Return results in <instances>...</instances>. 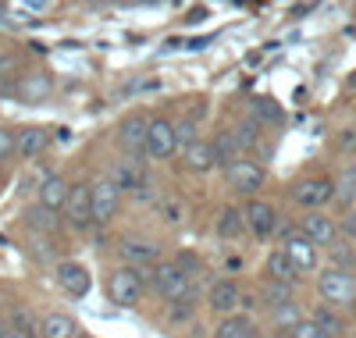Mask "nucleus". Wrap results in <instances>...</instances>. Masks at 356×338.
<instances>
[{"instance_id": "a19ab883", "label": "nucleus", "mask_w": 356, "mask_h": 338, "mask_svg": "<svg viewBox=\"0 0 356 338\" xmlns=\"http://www.w3.org/2000/svg\"><path fill=\"white\" fill-rule=\"evenodd\" d=\"M342 232L349 235V239H356V207L346 214V218H342Z\"/></svg>"}, {"instance_id": "9b49d317", "label": "nucleus", "mask_w": 356, "mask_h": 338, "mask_svg": "<svg viewBox=\"0 0 356 338\" xmlns=\"http://www.w3.org/2000/svg\"><path fill=\"white\" fill-rule=\"evenodd\" d=\"M65 218L75 232H86L93 221V200H89V186H72L68 193V203H65Z\"/></svg>"}, {"instance_id": "1a4fd4ad", "label": "nucleus", "mask_w": 356, "mask_h": 338, "mask_svg": "<svg viewBox=\"0 0 356 338\" xmlns=\"http://www.w3.org/2000/svg\"><path fill=\"white\" fill-rule=\"evenodd\" d=\"M243 218H246V228L257 239H267V235L278 232V210H275V203H267V200H250L243 207Z\"/></svg>"}, {"instance_id": "0eeeda50", "label": "nucleus", "mask_w": 356, "mask_h": 338, "mask_svg": "<svg viewBox=\"0 0 356 338\" xmlns=\"http://www.w3.org/2000/svg\"><path fill=\"white\" fill-rule=\"evenodd\" d=\"M207 303H211V310L225 321V317H239L243 306H250V299L243 296V289L235 285V282H214L211 285V296H207Z\"/></svg>"}, {"instance_id": "423d86ee", "label": "nucleus", "mask_w": 356, "mask_h": 338, "mask_svg": "<svg viewBox=\"0 0 356 338\" xmlns=\"http://www.w3.org/2000/svg\"><path fill=\"white\" fill-rule=\"evenodd\" d=\"M282 253L292 260V267L300 271V274H307V271L317 267V246H314L303 232H296V228H285V235H282Z\"/></svg>"}, {"instance_id": "4be33fe9", "label": "nucleus", "mask_w": 356, "mask_h": 338, "mask_svg": "<svg viewBox=\"0 0 356 338\" xmlns=\"http://www.w3.org/2000/svg\"><path fill=\"white\" fill-rule=\"evenodd\" d=\"M40 335L43 338H75L79 335V324L68 314H47L40 321Z\"/></svg>"}, {"instance_id": "49530a36", "label": "nucleus", "mask_w": 356, "mask_h": 338, "mask_svg": "<svg viewBox=\"0 0 356 338\" xmlns=\"http://www.w3.org/2000/svg\"><path fill=\"white\" fill-rule=\"evenodd\" d=\"M349 86H356V72H353V75H349Z\"/></svg>"}, {"instance_id": "cd10ccee", "label": "nucleus", "mask_w": 356, "mask_h": 338, "mask_svg": "<svg viewBox=\"0 0 356 338\" xmlns=\"http://www.w3.org/2000/svg\"><path fill=\"white\" fill-rule=\"evenodd\" d=\"M335 200L346 203L349 210L356 207V168H346V171L339 175V182H335Z\"/></svg>"}, {"instance_id": "b1692460", "label": "nucleus", "mask_w": 356, "mask_h": 338, "mask_svg": "<svg viewBox=\"0 0 356 338\" xmlns=\"http://www.w3.org/2000/svg\"><path fill=\"white\" fill-rule=\"evenodd\" d=\"M267 278H271V282H282V285H296L300 271H296V267H292V260L278 250V253L267 257Z\"/></svg>"}, {"instance_id": "37998d69", "label": "nucleus", "mask_w": 356, "mask_h": 338, "mask_svg": "<svg viewBox=\"0 0 356 338\" xmlns=\"http://www.w3.org/2000/svg\"><path fill=\"white\" fill-rule=\"evenodd\" d=\"M203 15H207V11H203V8H196V11H189V22H203Z\"/></svg>"}, {"instance_id": "aec40b11", "label": "nucleus", "mask_w": 356, "mask_h": 338, "mask_svg": "<svg viewBox=\"0 0 356 338\" xmlns=\"http://www.w3.org/2000/svg\"><path fill=\"white\" fill-rule=\"evenodd\" d=\"M214 164H218L214 143H203V139H196V143L189 146V153H186V168H189V171H196V175H203V171H211Z\"/></svg>"}, {"instance_id": "c756f323", "label": "nucleus", "mask_w": 356, "mask_h": 338, "mask_svg": "<svg viewBox=\"0 0 356 338\" xmlns=\"http://www.w3.org/2000/svg\"><path fill=\"white\" fill-rule=\"evenodd\" d=\"M264 299L278 310V306L292 303V285H282V282H271V278H267V282H264Z\"/></svg>"}, {"instance_id": "9d476101", "label": "nucleus", "mask_w": 356, "mask_h": 338, "mask_svg": "<svg viewBox=\"0 0 356 338\" xmlns=\"http://www.w3.org/2000/svg\"><path fill=\"white\" fill-rule=\"evenodd\" d=\"M175 150H178V143H175V121L154 118L150 132H146V153H150L154 161H168Z\"/></svg>"}, {"instance_id": "e433bc0d", "label": "nucleus", "mask_w": 356, "mask_h": 338, "mask_svg": "<svg viewBox=\"0 0 356 338\" xmlns=\"http://www.w3.org/2000/svg\"><path fill=\"white\" fill-rule=\"evenodd\" d=\"M289 335H292V338H328V335H324L314 321H300V324H296Z\"/></svg>"}, {"instance_id": "f704fd0d", "label": "nucleus", "mask_w": 356, "mask_h": 338, "mask_svg": "<svg viewBox=\"0 0 356 338\" xmlns=\"http://www.w3.org/2000/svg\"><path fill=\"white\" fill-rule=\"evenodd\" d=\"M15 153H18V136L11 129H0V164L11 161Z\"/></svg>"}, {"instance_id": "393cba45", "label": "nucleus", "mask_w": 356, "mask_h": 338, "mask_svg": "<svg viewBox=\"0 0 356 338\" xmlns=\"http://www.w3.org/2000/svg\"><path fill=\"white\" fill-rule=\"evenodd\" d=\"M214 338H257V324L250 317H225L214 331Z\"/></svg>"}, {"instance_id": "dca6fc26", "label": "nucleus", "mask_w": 356, "mask_h": 338, "mask_svg": "<svg viewBox=\"0 0 356 338\" xmlns=\"http://www.w3.org/2000/svg\"><path fill=\"white\" fill-rule=\"evenodd\" d=\"M111 178H114V186L118 189H129V193H136V186H139V182L146 178L143 175V161L139 157H125V161H118L114 168H111Z\"/></svg>"}, {"instance_id": "7c9ffc66", "label": "nucleus", "mask_w": 356, "mask_h": 338, "mask_svg": "<svg viewBox=\"0 0 356 338\" xmlns=\"http://www.w3.org/2000/svg\"><path fill=\"white\" fill-rule=\"evenodd\" d=\"M193 317H196V299H178V303L168 306V321L171 324H186Z\"/></svg>"}, {"instance_id": "72a5a7b5", "label": "nucleus", "mask_w": 356, "mask_h": 338, "mask_svg": "<svg viewBox=\"0 0 356 338\" xmlns=\"http://www.w3.org/2000/svg\"><path fill=\"white\" fill-rule=\"evenodd\" d=\"M161 214H164V221H168V225H182V218H186V203H182V200H161Z\"/></svg>"}, {"instance_id": "6ab92c4d", "label": "nucleus", "mask_w": 356, "mask_h": 338, "mask_svg": "<svg viewBox=\"0 0 356 338\" xmlns=\"http://www.w3.org/2000/svg\"><path fill=\"white\" fill-rule=\"evenodd\" d=\"M50 146V132L47 129H40V125H33V129H22L18 132V153L25 161H33V157H40V153Z\"/></svg>"}, {"instance_id": "4c0bfd02", "label": "nucleus", "mask_w": 356, "mask_h": 338, "mask_svg": "<svg viewBox=\"0 0 356 338\" xmlns=\"http://www.w3.org/2000/svg\"><path fill=\"white\" fill-rule=\"evenodd\" d=\"M175 264H178V267H182V271L189 274V278H196V274L203 271V264H200V257H193V253H182V257H178Z\"/></svg>"}, {"instance_id": "5701e85b", "label": "nucleus", "mask_w": 356, "mask_h": 338, "mask_svg": "<svg viewBox=\"0 0 356 338\" xmlns=\"http://www.w3.org/2000/svg\"><path fill=\"white\" fill-rule=\"evenodd\" d=\"M214 153H218V164H235V161H243L246 157V146L239 143V136L235 132H221L218 143H214Z\"/></svg>"}, {"instance_id": "58836bf2", "label": "nucleus", "mask_w": 356, "mask_h": 338, "mask_svg": "<svg viewBox=\"0 0 356 338\" xmlns=\"http://www.w3.org/2000/svg\"><path fill=\"white\" fill-rule=\"evenodd\" d=\"M154 196H157V186H154L150 178H143L139 186H136V200H139V203H150Z\"/></svg>"}, {"instance_id": "c03bdc74", "label": "nucleus", "mask_w": 356, "mask_h": 338, "mask_svg": "<svg viewBox=\"0 0 356 338\" xmlns=\"http://www.w3.org/2000/svg\"><path fill=\"white\" fill-rule=\"evenodd\" d=\"M4 15H8V8H0V25H4V22H8V18H4Z\"/></svg>"}, {"instance_id": "ea45409f", "label": "nucleus", "mask_w": 356, "mask_h": 338, "mask_svg": "<svg viewBox=\"0 0 356 338\" xmlns=\"http://www.w3.org/2000/svg\"><path fill=\"white\" fill-rule=\"evenodd\" d=\"M50 4H43V0H29V4H22V15H47Z\"/></svg>"}, {"instance_id": "6e6552de", "label": "nucleus", "mask_w": 356, "mask_h": 338, "mask_svg": "<svg viewBox=\"0 0 356 338\" xmlns=\"http://www.w3.org/2000/svg\"><path fill=\"white\" fill-rule=\"evenodd\" d=\"M225 178H228V186L235 193H246L250 196V193H257L264 186V168L253 157H243V161H235V164L225 168Z\"/></svg>"}, {"instance_id": "a878e982", "label": "nucleus", "mask_w": 356, "mask_h": 338, "mask_svg": "<svg viewBox=\"0 0 356 338\" xmlns=\"http://www.w3.org/2000/svg\"><path fill=\"white\" fill-rule=\"evenodd\" d=\"M25 221H29V228L47 232V235H54V232H57V225H61V218H57V210H47V207H40V203L25 210Z\"/></svg>"}, {"instance_id": "a18cd8bd", "label": "nucleus", "mask_w": 356, "mask_h": 338, "mask_svg": "<svg viewBox=\"0 0 356 338\" xmlns=\"http://www.w3.org/2000/svg\"><path fill=\"white\" fill-rule=\"evenodd\" d=\"M4 335H8V324H4V321H0V338H4Z\"/></svg>"}, {"instance_id": "39448f33", "label": "nucleus", "mask_w": 356, "mask_h": 338, "mask_svg": "<svg viewBox=\"0 0 356 338\" xmlns=\"http://www.w3.org/2000/svg\"><path fill=\"white\" fill-rule=\"evenodd\" d=\"M292 200L300 203L307 214L321 210L324 203L335 200V182L332 178H303V182H296V186H292Z\"/></svg>"}, {"instance_id": "2eb2a0df", "label": "nucleus", "mask_w": 356, "mask_h": 338, "mask_svg": "<svg viewBox=\"0 0 356 338\" xmlns=\"http://www.w3.org/2000/svg\"><path fill=\"white\" fill-rule=\"evenodd\" d=\"M146 132H150V121L143 114H132L122 121V146L129 150V157H139V150H146Z\"/></svg>"}, {"instance_id": "7ed1b4c3", "label": "nucleus", "mask_w": 356, "mask_h": 338, "mask_svg": "<svg viewBox=\"0 0 356 338\" xmlns=\"http://www.w3.org/2000/svg\"><path fill=\"white\" fill-rule=\"evenodd\" d=\"M143 282H146V274L136 271V267H118L111 278H107V296L114 306H136L143 299Z\"/></svg>"}, {"instance_id": "c85d7f7f", "label": "nucleus", "mask_w": 356, "mask_h": 338, "mask_svg": "<svg viewBox=\"0 0 356 338\" xmlns=\"http://www.w3.org/2000/svg\"><path fill=\"white\" fill-rule=\"evenodd\" d=\"M310 321H314V324H317V328H321L324 335H328V338H339V335L346 331L342 317H339V314H332V310H317V314H314Z\"/></svg>"}, {"instance_id": "79ce46f5", "label": "nucleus", "mask_w": 356, "mask_h": 338, "mask_svg": "<svg viewBox=\"0 0 356 338\" xmlns=\"http://www.w3.org/2000/svg\"><path fill=\"white\" fill-rule=\"evenodd\" d=\"M4 338H29V328H8Z\"/></svg>"}, {"instance_id": "473e14b6", "label": "nucleus", "mask_w": 356, "mask_h": 338, "mask_svg": "<svg viewBox=\"0 0 356 338\" xmlns=\"http://www.w3.org/2000/svg\"><path fill=\"white\" fill-rule=\"evenodd\" d=\"M353 264H356V253L349 250L346 242H335V246H332V267H339V271H353Z\"/></svg>"}, {"instance_id": "2f4dec72", "label": "nucleus", "mask_w": 356, "mask_h": 338, "mask_svg": "<svg viewBox=\"0 0 356 338\" xmlns=\"http://www.w3.org/2000/svg\"><path fill=\"white\" fill-rule=\"evenodd\" d=\"M175 143H178L182 153H189V146L196 143V121L193 118H186V121H178V125H175Z\"/></svg>"}, {"instance_id": "f8f14e48", "label": "nucleus", "mask_w": 356, "mask_h": 338, "mask_svg": "<svg viewBox=\"0 0 356 338\" xmlns=\"http://www.w3.org/2000/svg\"><path fill=\"white\" fill-rule=\"evenodd\" d=\"M300 232L317 246H335V235H339V228H335V221L328 218V214H321V210H310L307 218H303V225H300Z\"/></svg>"}, {"instance_id": "412c9836", "label": "nucleus", "mask_w": 356, "mask_h": 338, "mask_svg": "<svg viewBox=\"0 0 356 338\" xmlns=\"http://www.w3.org/2000/svg\"><path fill=\"white\" fill-rule=\"evenodd\" d=\"M218 235L221 239H239L246 232V218H243V210L239 207H221L218 210V221H214Z\"/></svg>"}, {"instance_id": "f3484780", "label": "nucleus", "mask_w": 356, "mask_h": 338, "mask_svg": "<svg viewBox=\"0 0 356 338\" xmlns=\"http://www.w3.org/2000/svg\"><path fill=\"white\" fill-rule=\"evenodd\" d=\"M68 193H72L68 182H65L61 175H50L43 186H40V207H47V210H65Z\"/></svg>"}, {"instance_id": "f03ea898", "label": "nucleus", "mask_w": 356, "mask_h": 338, "mask_svg": "<svg viewBox=\"0 0 356 338\" xmlns=\"http://www.w3.org/2000/svg\"><path fill=\"white\" fill-rule=\"evenodd\" d=\"M317 292H321L324 303H332V306H349V303H356V274L353 271H339V267L321 271Z\"/></svg>"}, {"instance_id": "bb28decb", "label": "nucleus", "mask_w": 356, "mask_h": 338, "mask_svg": "<svg viewBox=\"0 0 356 338\" xmlns=\"http://www.w3.org/2000/svg\"><path fill=\"white\" fill-rule=\"evenodd\" d=\"M250 111H253V121H257V125H278V121H282V107H278L271 97L250 100Z\"/></svg>"}, {"instance_id": "a211bd4d", "label": "nucleus", "mask_w": 356, "mask_h": 338, "mask_svg": "<svg viewBox=\"0 0 356 338\" xmlns=\"http://www.w3.org/2000/svg\"><path fill=\"white\" fill-rule=\"evenodd\" d=\"M50 89H54V79L47 72H33V75H22L18 82V97L29 100V104H36L43 97H50Z\"/></svg>"}, {"instance_id": "4468645a", "label": "nucleus", "mask_w": 356, "mask_h": 338, "mask_svg": "<svg viewBox=\"0 0 356 338\" xmlns=\"http://www.w3.org/2000/svg\"><path fill=\"white\" fill-rule=\"evenodd\" d=\"M118 253L125 257V267L143 271L146 264H154V260H157V242H150V239H122Z\"/></svg>"}, {"instance_id": "f257e3e1", "label": "nucleus", "mask_w": 356, "mask_h": 338, "mask_svg": "<svg viewBox=\"0 0 356 338\" xmlns=\"http://www.w3.org/2000/svg\"><path fill=\"white\" fill-rule=\"evenodd\" d=\"M154 289H157V296L161 299H168V303H178V299H196V289H193V278L178 267L175 260L171 264H157L154 267Z\"/></svg>"}, {"instance_id": "20e7f679", "label": "nucleus", "mask_w": 356, "mask_h": 338, "mask_svg": "<svg viewBox=\"0 0 356 338\" xmlns=\"http://www.w3.org/2000/svg\"><path fill=\"white\" fill-rule=\"evenodd\" d=\"M89 200H93V221L107 225L118 214V207H122V189L114 186L111 175H100L93 186H89Z\"/></svg>"}, {"instance_id": "c9c22d12", "label": "nucleus", "mask_w": 356, "mask_h": 338, "mask_svg": "<svg viewBox=\"0 0 356 338\" xmlns=\"http://www.w3.org/2000/svg\"><path fill=\"white\" fill-rule=\"evenodd\" d=\"M275 321H278L282 328H289V331H292L303 317H300V310H296V303H285V306H278V310H275Z\"/></svg>"}, {"instance_id": "ddd939ff", "label": "nucleus", "mask_w": 356, "mask_h": 338, "mask_svg": "<svg viewBox=\"0 0 356 338\" xmlns=\"http://www.w3.org/2000/svg\"><path fill=\"white\" fill-rule=\"evenodd\" d=\"M54 278H57V285H61L68 296H75V299L89 292V271H86L79 260H61V264H57Z\"/></svg>"}]
</instances>
